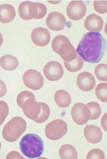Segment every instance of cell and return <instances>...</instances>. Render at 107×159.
I'll return each instance as SVG.
<instances>
[{"label": "cell", "instance_id": "cell-1", "mask_svg": "<svg viewBox=\"0 0 107 159\" xmlns=\"http://www.w3.org/2000/svg\"><path fill=\"white\" fill-rule=\"evenodd\" d=\"M106 50V42L100 33L85 34L79 42L76 52L86 62L96 64L102 59Z\"/></svg>", "mask_w": 107, "mask_h": 159}, {"label": "cell", "instance_id": "cell-2", "mask_svg": "<svg viewBox=\"0 0 107 159\" xmlns=\"http://www.w3.org/2000/svg\"><path fill=\"white\" fill-rule=\"evenodd\" d=\"M21 108L27 118L38 124L45 122L50 115L49 106L43 102H36L35 96L26 99Z\"/></svg>", "mask_w": 107, "mask_h": 159}, {"label": "cell", "instance_id": "cell-3", "mask_svg": "<svg viewBox=\"0 0 107 159\" xmlns=\"http://www.w3.org/2000/svg\"><path fill=\"white\" fill-rule=\"evenodd\" d=\"M19 148L22 154L28 158H37L43 153L44 143L37 134H28L21 140Z\"/></svg>", "mask_w": 107, "mask_h": 159}, {"label": "cell", "instance_id": "cell-4", "mask_svg": "<svg viewBox=\"0 0 107 159\" xmlns=\"http://www.w3.org/2000/svg\"><path fill=\"white\" fill-rule=\"evenodd\" d=\"M52 49L65 61H72L77 57L75 48L67 37L58 35L54 38L51 44Z\"/></svg>", "mask_w": 107, "mask_h": 159}, {"label": "cell", "instance_id": "cell-5", "mask_svg": "<svg viewBox=\"0 0 107 159\" xmlns=\"http://www.w3.org/2000/svg\"><path fill=\"white\" fill-rule=\"evenodd\" d=\"M26 129L25 120L22 117H15L5 125L2 136L7 142L13 143L19 139Z\"/></svg>", "mask_w": 107, "mask_h": 159}, {"label": "cell", "instance_id": "cell-6", "mask_svg": "<svg viewBox=\"0 0 107 159\" xmlns=\"http://www.w3.org/2000/svg\"><path fill=\"white\" fill-rule=\"evenodd\" d=\"M68 125L62 119H55L50 122L45 128V134L49 140L56 141L62 139L67 134Z\"/></svg>", "mask_w": 107, "mask_h": 159}, {"label": "cell", "instance_id": "cell-7", "mask_svg": "<svg viewBox=\"0 0 107 159\" xmlns=\"http://www.w3.org/2000/svg\"><path fill=\"white\" fill-rule=\"evenodd\" d=\"M23 80L26 87L35 91L41 89L44 85V80L42 75L36 70L30 69L26 71Z\"/></svg>", "mask_w": 107, "mask_h": 159}, {"label": "cell", "instance_id": "cell-8", "mask_svg": "<svg viewBox=\"0 0 107 159\" xmlns=\"http://www.w3.org/2000/svg\"><path fill=\"white\" fill-rule=\"evenodd\" d=\"M71 116L74 122L79 125L86 124L91 117V112L86 104L76 103L71 110Z\"/></svg>", "mask_w": 107, "mask_h": 159}, {"label": "cell", "instance_id": "cell-9", "mask_svg": "<svg viewBox=\"0 0 107 159\" xmlns=\"http://www.w3.org/2000/svg\"><path fill=\"white\" fill-rule=\"evenodd\" d=\"M87 11V7L82 1H71L66 8L68 17L74 21L82 20L86 15Z\"/></svg>", "mask_w": 107, "mask_h": 159}, {"label": "cell", "instance_id": "cell-10", "mask_svg": "<svg viewBox=\"0 0 107 159\" xmlns=\"http://www.w3.org/2000/svg\"><path fill=\"white\" fill-rule=\"evenodd\" d=\"M43 71L45 78L50 81L59 80L64 73L62 65L56 61H50L46 63Z\"/></svg>", "mask_w": 107, "mask_h": 159}, {"label": "cell", "instance_id": "cell-11", "mask_svg": "<svg viewBox=\"0 0 107 159\" xmlns=\"http://www.w3.org/2000/svg\"><path fill=\"white\" fill-rule=\"evenodd\" d=\"M45 22L49 29L54 31L62 30L65 28L67 24L65 17L58 12H53L49 13Z\"/></svg>", "mask_w": 107, "mask_h": 159}, {"label": "cell", "instance_id": "cell-12", "mask_svg": "<svg viewBox=\"0 0 107 159\" xmlns=\"http://www.w3.org/2000/svg\"><path fill=\"white\" fill-rule=\"evenodd\" d=\"M18 9L20 17L24 20L35 19L38 12L36 2L30 1H25L20 4Z\"/></svg>", "mask_w": 107, "mask_h": 159}, {"label": "cell", "instance_id": "cell-13", "mask_svg": "<svg viewBox=\"0 0 107 159\" xmlns=\"http://www.w3.org/2000/svg\"><path fill=\"white\" fill-rule=\"evenodd\" d=\"M77 86L83 91L88 92L94 89L96 82L93 75L88 71H83L78 75L77 78Z\"/></svg>", "mask_w": 107, "mask_h": 159}, {"label": "cell", "instance_id": "cell-14", "mask_svg": "<svg viewBox=\"0 0 107 159\" xmlns=\"http://www.w3.org/2000/svg\"><path fill=\"white\" fill-rule=\"evenodd\" d=\"M31 39L32 42L36 46H45L50 41V32L45 28H36L32 32Z\"/></svg>", "mask_w": 107, "mask_h": 159}, {"label": "cell", "instance_id": "cell-15", "mask_svg": "<svg viewBox=\"0 0 107 159\" xmlns=\"http://www.w3.org/2000/svg\"><path fill=\"white\" fill-rule=\"evenodd\" d=\"M103 25L102 18L95 14L89 15L84 21L85 28L90 32H100L102 30Z\"/></svg>", "mask_w": 107, "mask_h": 159}, {"label": "cell", "instance_id": "cell-16", "mask_svg": "<svg viewBox=\"0 0 107 159\" xmlns=\"http://www.w3.org/2000/svg\"><path fill=\"white\" fill-rule=\"evenodd\" d=\"M84 134L85 139L91 143L97 144L102 140V130L96 125H88L84 129Z\"/></svg>", "mask_w": 107, "mask_h": 159}, {"label": "cell", "instance_id": "cell-17", "mask_svg": "<svg viewBox=\"0 0 107 159\" xmlns=\"http://www.w3.org/2000/svg\"><path fill=\"white\" fill-rule=\"evenodd\" d=\"M16 16L14 7L8 4L0 5V22L7 24L12 21Z\"/></svg>", "mask_w": 107, "mask_h": 159}, {"label": "cell", "instance_id": "cell-18", "mask_svg": "<svg viewBox=\"0 0 107 159\" xmlns=\"http://www.w3.org/2000/svg\"><path fill=\"white\" fill-rule=\"evenodd\" d=\"M54 99L55 103L58 107L62 108L69 107L72 102L70 94L63 89H59L55 92Z\"/></svg>", "mask_w": 107, "mask_h": 159}, {"label": "cell", "instance_id": "cell-19", "mask_svg": "<svg viewBox=\"0 0 107 159\" xmlns=\"http://www.w3.org/2000/svg\"><path fill=\"white\" fill-rule=\"evenodd\" d=\"M0 65L3 69L7 71H12L16 69L19 65V61L16 57L7 54L0 58Z\"/></svg>", "mask_w": 107, "mask_h": 159}, {"label": "cell", "instance_id": "cell-20", "mask_svg": "<svg viewBox=\"0 0 107 159\" xmlns=\"http://www.w3.org/2000/svg\"><path fill=\"white\" fill-rule=\"evenodd\" d=\"M59 156L62 159H77L78 152L76 148L70 144L61 146L59 150Z\"/></svg>", "mask_w": 107, "mask_h": 159}, {"label": "cell", "instance_id": "cell-21", "mask_svg": "<svg viewBox=\"0 0 107 159\" xmlns=\"http://www.w3.org/2000/svg\"><path fill=\"white\" fill-rule=\"evenodd\" d=\"M65 68L70 72H76L80 70L84 66V61L82 57L79 56H77L76 59L72 61H64Z\"/></svg>", "mask_w": 107, "mask_h": 159}, {"label": "cell", "instance_id": "cell-22", "mask_svg": "<svg viewBox=\"0 0 107 159\" xmlns=\"http://www.w3.org/2000/svg\"><path fill=\"white\" fill-rule=\"evenodd\" d=\"M87 106L91 112L90 120H94L98 119L102 113L101 109L100 104L97 102H91L87 104Z\"/></svg>", "mask_w": 107, "mask_h": 159}, {"label": "cell", "instance_id": "cell-23", "mask_svg": "<svg viewBox=\"0 0 107 159\" xmlns=\"http://www.w3.org/2000/svg\"><path fill=\"white\" fill-rule=\"evenodd\" d=\"M107 83H101L98 84L95 90L97 98L103 103L107 102Z\"/></svg>", "mask_w": 107, "mask_h": 159}, {"label": "cell", "instance_id": "cell-24", "mask_svg": "<svg viewBox=\"0 0 107 159\" xmlns=\"http://www.w3.org/2000/svg\"><path fill=\"white\" fill-rule=\"evenodd\" d=\"M107 66L105 63L98 65L95 69L96 77L100 81H107Z\"/></svg>", "mask_w": 107, "mask_h": 159}, {"label": "cell", "instance_id": "cell-25", "mask_svg": "<svg viewBox=\"0 0 107 159\" xmlns=\"http://www.w3.org/2000/svg\"><path fill=\"white\" fill-rule=\"evenodd\" d=\"M9 112L8 105L6 102L0 100V126L3 124Z\"/></svg>", "mask_w": 107, "mask_h": 159}, {"label": "cell", "instance_id": "cell-26", "mask_svg": "<svg viewBox=\"0 0 107 159\" xmlns=\"http://www.w3.org/2000/svg\"><path fill=\"white\" fill-rule=\"evenodd\" d=\"M107 5V1H95L93 3L94 9L97 12L101 14L106 13Z\"/></svg>", "mask_w": 107, "mask_h": 159}, {"label": "cell", "instance_id": "cell-27", "mask_svg": "<svg viewBox=\"0 0 107 159\" xmlns=\"http://www.w3.org/2000/svg\"><path fill=\"white\" fill-rule=\"evenodd\" d=\"M105 158V153L102 150L97 148L91 150L88 152L87 157V159H104Z\"/></svg>", "mask_w": 107, "mask_h": 159}, {"label": "cell", "instance_id": "cell-28", "mask_svg": "<svg viewBox=\"0 0 107 159\" xmlns=\"http://www.w3.org/2000/svg\"><path fill=\"white\" fill-rule=\"evenodd\" d=\"M33 96H35L34 94L30 91L25 90V91L21 92L18 95L17 98V103L20 108H21L22 104L26 99Z\"/></svg>", "mask_w": 107, "mask_h": 159}, {"label": "cell", "instance_id": "cell-29", "mask_svg": "<svg viewBox=\"0 0 107 159\" xmlns=\"http://www.w3.org/2000/svg\"><path fill=\"white\" fill-rule=\"evenodd\" d=\"M36 3L38 9V12L35 19H41L44 17L47 13V7L43 4L39 2H36Z\"/></svg>", "mask_w": 107, "mask_h": 159}, {"label": "cell", "instance_id": "cell-30", "mask_svg": "<svg viewBox=\"0 0 107 159\" xmlns=\"http://www.w3.org/2000/svg\"><path fill=\"white\" fill-rule=\"evenodd\" d=\"M7 92V88L5 82L0 79V97L4 96Z\"/></svg>", "mask_w": 107, "mask_h": 159}, {"label": "cell", "instance_id": "cell-31", "mask_svg": "<svg viewBox=\"0 0 107 159\" xmlns=\"http://www.w3.org/2000/svg\"><path fill=\"white\" fill-rule=\"evenodd\" d=\"M101 124L103 129L105 131L107 132V113L104 114L101 119Z\"/></svg>", "mask_w": 107, "mask_h": 159}, {"label": "cell", "instance_id": "cell-32", "mask_svg": "<svg viewBox=\"0 0 107 159\" xmlns=\"http://www.w3.org/2000/svg\"><path fill=\"white\" fill-rule=\"evenodd\" d=\"M3 42V36L2 35V34L0 33V47L2 45Z\"/></svg>", "mask_w": 107, "mask_h": 159}, {"label": "cell", "instance_id": "cell-33", "mask_svg": "<svg viewBox=\"0 0 107 159\" xmlns=\"http://www.w3.org/2000/svg\"><path fill=\"white\" fill-rule=\"evenodd\" d=\"M48 2L52 4H58L59 3L61 2V1H48Z\"/></svg>", "mask_w": 107, "mask_h": 159}, {"label": "cell", "instance_id": "cell-34", "mask_svg": "<svg viewBox=\"0 0 107 159\" xmlns=\"http://www.w3.org/2000/svg\"><path fill=\"white\" fill-rule=\"evenodd\" d=\"M1 147H2V143H1V142H0V150H1Z\"/></svg>", "mask_w": 107, "mask_h": 159}]
</instances>
